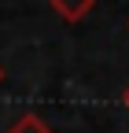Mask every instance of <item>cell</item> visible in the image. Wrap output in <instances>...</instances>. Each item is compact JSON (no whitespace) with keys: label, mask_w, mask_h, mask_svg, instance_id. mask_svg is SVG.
I'll list each match as a JSON object with an SVG mask.
<instances>
[{"label":"cell","mask_w":129,"mask_h":133,"mask_svg":"<svg viewBox=\"0 0 129 133\" xmlns=\"http://www.w3.org/2000/svg\"><path fill=\"white\" fill-rule=\"evenodd\" d=\"M48 8H52L67 26H77L81 19H89V15H92L96 0H48Z\"/></svg>","instance_id":"obj_1"},{"label":"cell","mask_w":129,"mask_h":133,"mask_svg":"<svg viewBox=\"0 0 129 133\" xmlns=\"http://www.w3.org/2000/svg\"><path fill=\"white\" fill-rule=\"evenodd\" d=\"M4 133H55V129L48 126L37 111H26V115H19V118H15V122H11Z\"/></svg>","instance_id":"obj_2"},{"label":"cell","mask_w":129,"mask_h":133,"mask_svg":"<svg viewBox=\"0 0 129 133\" xmlns=\"http://www.w3.org/2000/svg\"><path fill=\"white\" fill-rule=\"evenodd\" d=\"M122 104H125V111H129V85L122 89Z\"/></svg>","instance_id":"obj_3"},{"label":"cell","mask_w":129,"mask_h":133,"mask_svg":"<svg viewBox=\"0 0 129 133\" xmlns=\"http://www.w3.org/2000/svg\"><path fill=\"white\" fill-rule=\"evenodd\" d=\"M0 85H4V66H0Z\"/></svg>","instance_id":"obj_4"},{"label":"cell","mask_w":129,"mask_h":133,"mask_svg":"<svg viewBox=\"0 0 129 133\" xmlns=\"http://www.w3.org/2000/svg\"><path fill=\"white\" fill-rule=\"evenodd\" d=\"M125 30H129V22H125Z\"/></svg>","instance_id":"obj_5"}]
</instances>
